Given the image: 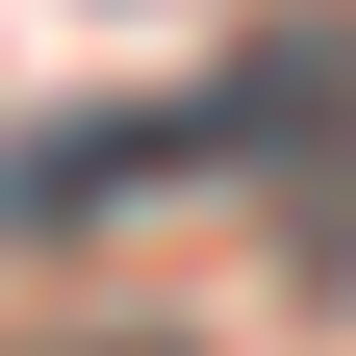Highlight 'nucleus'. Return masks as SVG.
Returning a JSON list of instances; mask_svg holds the SVG:
<instances>
[{
	"instance_id": "1",
	"label": "nucleus",
	"mask_w": 356,
	"mask_h": 356,
	"mask_svg": "<svg viewBox=\"0 0 356 356\" xmlns=\"http://www.w3.org/2000/svg\"><path fill=\"white\" fill-rule=\"evenodd\" d=\"M305 254H331V280H356V204H331V229H305Z\"/></svg>"
},
{
	"instance_id": "2",
	"label": "nucleus",
	"mask_w": 356,
	"mask_h": 356,
	"mask_svg": "<svg viewBox=\"0 0 356 356\" xmlns=\"http://www.w3.org/2000/svg\"><path fill=\"white\" fill-rule=\"evenodd\" d=\"M76 356H153V331H76Z\"/></svg>"
}]
</instances>
